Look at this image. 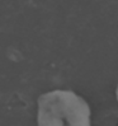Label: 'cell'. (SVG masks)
<instances>
[{
	"mask_svg": "<svg viewBox=\"0 0 118 126\" xmlns=\"http://www.w3.org/2000/svg\"><path fill=\"white\" fill-rule=\"evenodd\" d=\"M38 126H92L90 108L72 91H52L38 98Z\"/></svg>",
	"mask_w": 118,
	"mask_h": 126,
	"instance_id": "cell-1",
	"label": "cell"
},
{
	"mask_svg": "<svg viewBox=\"0 0 118 126\" xmlns=\"http://www.w3.org/2000/svg\"><path fill=\"white\" fill-rule=\"evenodd\" d=\"M116 94H117V99H118V87H117V91H116Z\"/></svg>",
	"mask_w": 118,
	"mask_h": 126,
	"instance_id": "cell-2",
	"label": "cell"
}]
</instances>
